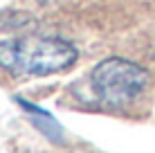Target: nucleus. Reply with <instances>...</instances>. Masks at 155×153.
<instances>
[{
	"label": "nucleus",
	"instance_id": "f257e3e1",
	"mask_svg": "<svg viewBox=\"0 0 155 153\" xmlns=\"http://www.w3.org/2000/svg\"><path fill=\"white\" fill-rule=\"evenodd\" d=\"M79 52L58 36H20L0 41V68L12 77H50L72 68Z\"/></svg>",
	"mask_w": 155,
	"mask_h": 153
},
{
	"label": "nucleus",
	"instance_id": "f03ea898",
	"mask_svg": "<svg viewBox=\"0 0 155 153\" xmlns=\"http://www.w3.org/2000/svg\"><path fill=\"white\" fill-rule=\"evenodd\" d=\"M148 86V72L140 63L108 56L90 72V88L99 104L108 108H124L133 104Z\"/></svg>",
	"mask_w": 155,
	"mask_h": 153
},
{
	"label": "nucleus",
	"instance_id": "7ed1b4c3",
	"mask_svg": "<svg viewBox=\"0 0 155 153\" xmlns=\"http://www.w3.org/2000/svg\"><path fill=\"white\" fill-rule=\"evenodd\" d=\"M16 101L20 104V108L25 110V113L31 117V122H34V126L41 131L43 135H45L47 140L56 142V144H61L63 140H65V133H63V126L56 122L54 117H52V113H47V110H43L38 106H34V104H29L27 99L23 97H16Z\"/></svg>",
	"mask_w": 155,
	"mask_h": 153
},
{
	"label": "nucleus",
	"instance_id": "20e7f679",
	"mask_svg": "<svg viewBox=\"0 0 155 153\" xmlns=\"http://www.w3.org/2000/svg\"><path fill=\"white\" fill-rule=\"evenodd\" d=\"M31 23V16L18 9H0V32H16Z\"/></svg>",
	"mask_w": 155,
	"mask_h": 153
}]
</instances>
